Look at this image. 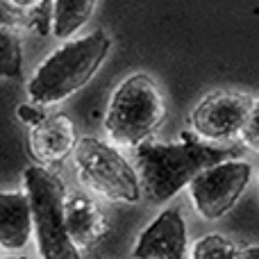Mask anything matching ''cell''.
<instances>
[{
	"instance_id": "cell-1",
	"label": "cell",
	"mask_w": 259,
	"mask_h": 259,
	"mask_svg": "<svg viewBox=\"0 0 259 259\" xmlns=\"http://www.w3.org/2000/svg\"><path fill=\"white\" fill-rule=\"evenodd\" d=\"M232 157V148H221L200 139H184L180 143L148 141L134 150L143 196L159 205L175 198L182 189H189L205 168Z\"/></svg>"
},
{
	"instance_id": "cell-2",
	"label": "cell",
	"mask_w": 259,
	"mask_h": 259,
	"mask_svg": "<svg viewBox=\"0 0 259 259\" xmlns=\"http://www.w3.org/2000/svg\"><path fill=\"white\" fill-rule=\"evenodd\" d=\"M109 48L112 39L105 30L68 39L39 64L32 80L27 82L30 100L44 107H53L75 96L94 80L98 68L107 59Z\"/></svg>"
},
{
	"instance_id": "cell-3",
	"label": "cell",
	"mask_w": 259,
	"mask_h": 259,
	"mask_svg": "<svg viewBox=\"0 0 259 259\" xmlns=\"http://www.w3.org/2000/svg\"><path fill=\"white\" fill-rule=\"evenodd\" d=\"M166 118V103L159 84L146 73H132L114 89L105 114L107 141L118 148L148 143Z\"/></svg>"
},
{
	"instance_id": "cell-4",
	"label": "cell",
	"mask_w": 259,
	"mask_h": 259,
	"mask_svg": "<svg viewBox=\"0 0 259 259\" xmlns=\"http://www.w3.org/2000/svg\"><path fill=\"white\" fill-rule=\"evenodd\" d=\"M23 191L30 198L34 243L41 259H82L66 225V189L59 175L39 164L23 170Z\"/></svg>"
},
{
	"instance_id": "cell-5",
	"label": "cell",
	"mask_w": 259,
	"mask_h": 259,
	"mask_svg": "<svg viewBox=\"0 0 259 259\" xmlns=\"http://www.w3.org/2000/svg\"><path fill=\"white\" fill-rule=\"evenodd\" d=\"M73 168L77 182L98 198L123 205H137L143 198L137 166L112 141L82 137L73 152Z\"/></svg>"
},
{
	"instance_id": "cell-6",
	"label": "cell",
	"mask_w": 259,
	"mask_h": 259,
	"mask_svg": "<svg viewBox=\"0 0 259 259\" xmlns=\"http://www.w3.org/2000/svg\"><path fill=\"white\" fill-rule=\"evenodd\" d=\"M250 161L234 159V157L205 168L187 189L196 214L205 221L223 219L237 207L239 198L250 184Z\"/></svg>"
},
{
	"instance_id": "cell-7",
	"label": "cell",
	"mask_w": 259,
	"mask_h": 259,
	"mask_svg": "<svg viewBox=\"0 0 259 259\" xmlns=\"http://www.w3.org/2000/svg\"><path fill=\"white\" fill-rule=\"evenodd\" d=\"M255 100L241 91H214L191 112V130L205 143H221L239 137Z\"/></svg>"
},
{
	"instance_id": "cell-8",
	"label": "cell",
	"mask_w": 259,
	"mask_h": 259,
	"mask_svg": "<svg viewBox=\"0 0 259 259\" xmlns=\"http://www.w3.org/2000/svg\"><path fill=\"white\" fill-rule=\"evenodd\" d=\"M189 230L182 209L175 205L161 209L143 228L132 248V259H189Z\"/></svg>"
},
{
	"instance_id": "cell-9",
	"label": "cell",
	"mask_w": 259,
	"mask_h": 259,
	"mask_svg": "<svg viewBox=\"0 0 259 259\" xmlns=\"http://www.w3.org/2000/svg\"><path fill=\"white\" fill-rule=\"evenodd\" d=\"M77 143L80 139L75 134V127L64 114H48V118L32 127L27 137L30 155L34 157L36 164L46 168L73 157Z\"/></svg>"
},
{
	"instance_id": "cell-10",
	"label": "cell",
	"mask_w": 259,
	"mask_h": 259,
	"mask_svg": "<svg viewBox=\"0 0 259 259\" xmlns=\"http://www.w3.org/2000/svg\"><path fill=\"white\" fill-rule=\"evenodd\" d=\"M66 225L77 250L98 246L109 232V219L100 205L87 193H71L66 198Z\"/></svg>"
},
{
	"instance_id": "cell-11",
	"label": "cell",
	"mask_w": 259,
	"mask_h": 259,
	"mask_svg": "<svg viewBox=\"0 0 259 259\" xmlns=\"http://www.w3.org/2000/svg\"><path fill=\"white\" fill-rule=\"evenodd\" d=\"M34 237L30 198L25 191L0 193V246L5 252H18Z\"/></svg>"
},
{
	"instance_id": "cell-12",
	"label": "cell",
	"mask_w": 259,
	"mask_h": 259,
	"mask_svg": "<svg viewBox=\"0 0 259 259\" xmlns=\"http://www.w3.org/2000/svg\"><path fill=\"white\" fill-rule=\"evenodd\" d=\"M98 0H53V23L50 30L57 39H71L89 23Z\"/></svg>"
},
{
	"instance_id": "cell-13",
	"label": "cell",
	"mask_w": 259,
	"mask_h": 259,
	"mask_svg": "<svg viewBox=\"0 0 259 259\" xmlns=\"http://www.w3.org/2000/svg\"><path fill=\"white\" fill-rule=\"evenodd\" d=\"M189 259H241V250L223 234H202L191 243Z\"/></svg>"
},
{
	"instance_id": "cell-14",
	"label": "cell",
	"mask_w": 259,
	"mask_h": 259,
	"mask_svg": "<svg viewBox=\"0 0 259 259\" xmlns=\"http://www.w3.org/2000/svg\"><path fill=\"white\" fill-rule=\"evenodd\" d=\"M0 71L5 77H21L23 73V48L21 41L7 27L0 34Z\"/></svg>"
},
{
	"instance_id": "cell-15",
	"label": "cell",
	"mask_w": 259,
	"mask_h": 259,
	"mask_svg": "<svg viewBox=\"0 0 259 259\" xmlns=\"http://www.w3.org/2000/svg\"><path fill=\"white\" fill-rule=\"evenodd\" d=\"M239 141L248 148V150L257 152L259 155V100H255L246 116L241 132H239Z\"/></svg>"
},
{
	"instance_id": "cell-16",
	"label": "cell",
	"mask_w": 259,
	"mask_h": 259,
	"mask_svg": "<svg viewBox=\"0 0 259 259\" xmlns=\"http://www.w3.org/2000/svg\"><path fill=\"white\" fill-rule=\"evenodd\" d=\"M16 114H18V118H21L25 125H30V127L39 125L41 121H46V118H48L44 105H39V103H23V105H18V112Z\"/></svg>"
},
{
	"instance_id": "cell-17",
	"label": "cell",
	"mask_w": 259,
	"mask_h": 259,
	"mask_svg": "<svg viewBox=\"0 0 259 259\" xmlns=\"http://www.w3.org/2000/svg\"><path fill=\"white\" fill-rule=\"evenodd\" d=\"M241 259H259V246L241 248Z\"/></svg>"
},
{
	"instance_id": "cell-18",
	"label": "cell",
	"mask_w": 259,
	"mask_h": 259,
	"mask_svg": "<svg viewBox=\"0 0 259 259\" xmlns=\"http://www.w3.org/2000/svg\"><path fill=\"white\" fill-rule=\"evenodd\" d=\"M3 259H30V257H7V255H5Z\"/></svg>"
},
{
	"instance_id": "cell-19",
	"label": "cell",
	"mask_w": 259,
	"mask_h": 259,
	"mask_svg": "<svg viewBox=\"0 0 259 259\" xmlns=\"http://www.w3.org/2000/svg\"><path fill=\"white\" fill-rule=\"evenodd\" d=\"M96 259H105V257H96Z\"/></svg>"
}]
</instances>
